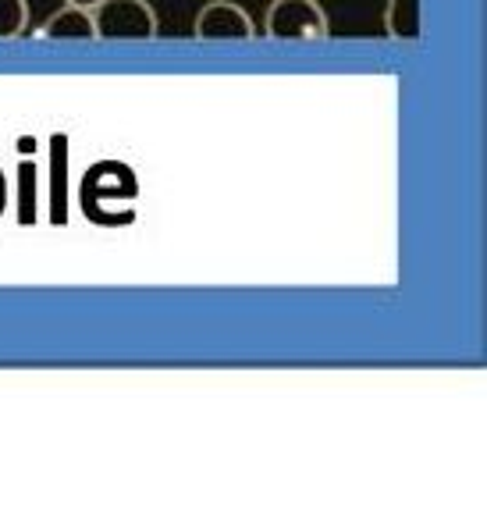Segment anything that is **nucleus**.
<instances>
[{
	"instance_id": "nucleus-1",
	"label": "nucleus",
	"mask_w": 487,
	"mask_h": 512,
	"mask_svg": "<svg viewBox=\"0 0 487 512\" xmlns=\"http://www.w3.org/2000/svg\"><path fill=\"white\" fill-rule=\"evenodd\" d=\"M79 203L82 214L89 221L104 224V228L132 224L139 207V175L128 168L125 160H96L93 168L82 175Z\"/></svg>"
},
{
	"instance_id": "nucleus-2",
	"label": "nucleus",
	"mask_w": 487,
	"mask_h": 512,
	"mask_svg": "<svg viewBox=\"0 0 487 512\" xmlns=\"http://www.w3.org/2000/svg\"><path fill=\"white\" fill-rule=\"evenodd\" d=\"M96 40H153L157 15L146 0H100L93 8Z\"/></svg>"
},
{
	"instance_id": "nucleus-3",
	"label": "nucleus",
	"mask_w": 487,
	"mask_h": 512,
	"mask_svg": "<svg viewBox=\"0 0 487 512\" xmlns=\"http://www.w3.org/2000/svg\"><path fill=\"white\" fill-rule=\"evenodd\" d=\"M264 36L278 43L328 40V15L317 0H274L264 18Z\"/></svg>"
},
{
	"instance_id": "nucleus-4",
	"label": "nucleus",
	"mask_w": 487,
	"mask_h": 512,
	"mask_svg": "<svg viewBox=\"0 0 487 512\" xmlns=\"http://www.w3.org/2000/svg\"><path fill=\"white\" fill-rule=\"evenodd\" d=\"M192 36L207 43H224V40H253L256 25L239 4L232 0H210L203 4V11L192 22Z\"/></svg>"
},
{
	"instance_id": "nucleus-5",
	"label": "nucleus",
	"mask_w": 487,
	"mask_h": 512,
	"mask_svg": "<svg viewBox=\"0 0 487 512\" xmlns=\"http://www.w3.org/2000/svg\"><path fill=\"white\" fill-rule=\"evenodd\" d=\"M50 143V214L47 221L54 228H64L72 217V192H68V136L54 132L47 139Z\"/></svg>"
},
{
	"instance_id": "nucleus-6",
	"label": "nucleus",
	"mask_w": 487,
	"mask_h": 512,
	"mask_svg": "<svg viewBox=\"0 0 487 512\" xmlns=\"http://www.w3.org/2000/svg\"><path fill=\"white\" fill-rule=\"evenodd\" d=\"M36 36H40V40H96L93 11L64 4L61 11H54V15L36 29Z\"/></svg>"
},
{
	"instance_id": "nucleus-7",
	"label": "nucleus",
	"mask_w": 487,
	"mask_h": 512,
	"mask_svg": "<svg viewBox=\"0 0 487 512\" xmlns=\"http://www.w3.org/2000/svg\"><path fill=\"white\" fill-rule=\"evenodd\" d=\"M384 32L395 43H416L424 36V0H388Z\"/></svg>"
},
{
	"instance_id": "nucleus-8",
	"label": "nucleus",
	"mask_w": 487,
	"mask_h": 512,
	"mask_svg": "<svg viewBox=\"0 0 487 512\" xmlns=\"http://www.w3.org/2000/svg\"><path fill=\"white\" fill-rule=\"evenodd\" d=\"M18 224H36V164L29 157H18Z\"/></svg>"
},
{
	"instance_id": "nucleus-9",
	"label": "nucleus",
	"mask_w": 487,
	"mask_h": 512,
	"mask_svg": "<svg viewBox=\"0 0 487 512\" xmlns=\"http://www.w3.org/2000/svg\"><path fill=\"white\" fill-rule=\"evenodd\" d=\"M29 29V4L25 0H0V43L18 40Z\"/></svg>"
},
{
	"instance_id": "nucleus-10",
	"label": "nucleus",
	"mask_w": 487,
	"mask_h": 512,
	"mask_svg": "<svg viewBox=\"0 0 487 512\" xmlns=\"http://www.w3.org/2000/svg\"><path fill=\"white\" fill-rule=\"evenodd\" d=\"M4 207H8V182H4V171H0V217H4Z\"/></svg>"
},
{
	"instance_id": "nucleus-11",
	"label": "nucleus",
	"mask_w": 487,
	"mask_h": 512,
	"mask_svg": "<svg viewBox=\"0 0 487 512\" xmlns=\"http://www.w3.org/2000/svg\"><path fill=\"white\" fill-rule=\"evenodd\" d=\"M64 4H72V8H86V11H93L100 0H64Z\"/></svg>"
}]
</instances>
